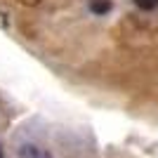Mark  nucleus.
<instances>
[{
	"instance_id": "nucleus-3",
	"label": "nucleus",
	"mask_w": 158,
	"mask_h": 158,
	"mask_svg": "<svg viewBox=\"0 0 158 158\" xmlns=\"http://www.w3.org/2000/svg\"><path fill=\"white\" fill-rule=\"evenodd\" d=\"M0 158H2V153H0Z\"/></svg>"
},
{
	"instance_id": "nucleus-1",
	"label": "nucleus",
	"mask_w": 158,
	"mask_h": 158,
	"mask_svg": "<svg viewBox=\"0 0 158 158\" xmlns=\"http://www.w3.org/2000/svg\"><path fill=\"white\" fill-rule=\"evenodd\" d=\"M92 10H97V12L109 10V0H92Z\"/></svg>"
},
{
	"instance_id": "nucleus-2",
	"label": "nucleus",
	"mask_w": 158,
	"mask_h": 158,
	"mask_svg": "<svg viewBox=\"0 0 158 158\" xmlns=\"http://www.w3.org/2000/svg\"><path fill=\"white\" fill-rule=\"evenodd\" d=\"M137 2V7H142V10H151V7L158 5V0H135Z\"/></svg>"
}]
</instances>
